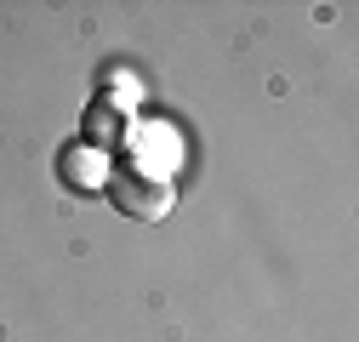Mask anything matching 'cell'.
Here are the masks:
<instances>
[{
    "label": "cell",
    "mask_w": 359,
    "mask_h": 342,
    "mask_svg": "<svg viewBox=\"0 0 359 342\" xmlns=\"http://www.w3.org/2000/svg\"><path fill=\"white\" fill-rule=\"evenodd\" d=\"M103 194L114 200V211H120V217H131V223H160L165 211H171V200H177L160 171H143V165L109 171V189H103Z\"/></svg>",
    "instance_id": "1"
},
{
    "label": "cell",
    "mask_w": 359,
    "mask_h": 342,
    "mask_svg": "<svg viewBox=\"0 0 359 342\" xmlns=\"http://www.w3.org/2000/svg\"><path fill=\"white\" fill-rule=\"evenodd\" d=\"M57 183L69 189V194H97V189H109V149H97V143H63L57 149Z\"/></svg>",
    "instance_id": "2"
},
{
    "label": "cell",
    "mask_w": 359,
    "mask_h": 342,
    "mask_svg": "<svg viewBox=\"0 0 359 342\" xmlns=\"http://www.w3.org/2000/svg\"><path fill=\"white\" fill-rule=\"evenodd\" d=\"M86 132L97 137V149H109V143L120 137V114H114L109 103H92V109H86ZM92 137H86V143H92Z\"/></svg>",
    "instance_id": "3"
}]
</instances>
